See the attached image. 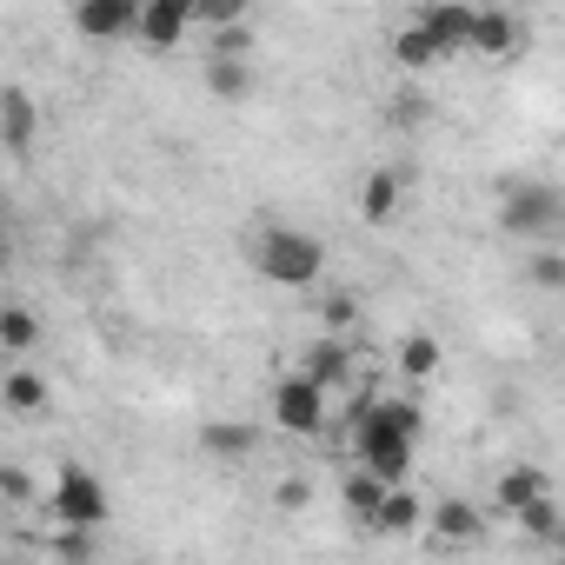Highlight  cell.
<instances>
[{"mask_svg":"<svg viewBox=\"0 0 565 565\" xmlns=\"http://www.w3.org/2000/svg\"><path fill=\"white\" fill-rule=\"evenodd\" d=\"M393 61H399L406 74H426V67H439V54H433V41H426V34H419L413 21H406V28L393 34Z\"/></svg>","mask_w":565,"mask_h":565,"instance_id":"cb8c5ba5","label":"cell"},{"mask_svg":"<svg viewBox=\"0 0 565 565\" xmlns=\"http://www.w3.org/2000/svg\"><path fill=\"white\" fill-rule=\"evenodd\" d=\"M273 505H279V512H307V505H313V486H307L300 472H287V479L273 486Z\"/></svg>","mask_w":565,"mask_h":565,"instance_id":"f1b7e54d","label":"cell"},{"mask_svg":"<svg viewBox=\"0 0 565 565\" xmlns=\"http://www.w3.org/2000/svg\"><path fill=\"white\" fill-rule=\"evenodd\" d=\"M419 525H426L419 492H413V486H386V499H380V512H373V532H366V539H413Z\"/></svg>","mask_w":565,"mask_h":565,"instance_id":"9a60e30c","label":"cell"},{"mask_svg":"<svg viewBox=\"0 0 565 565\" xmlns=\"http://www.w3.org/2000/svg\"><path fill=\"white\" fill-rule=\"evenodd\" d=\"M34 347H41V320H34V307L0 300V353H8V366H14V360H34Z\"/></svg>","mask_w":565,"mask_h":565,"instance_id":"ac0fdd59","label":"cell"},{"mask_svg":"<svg viewBox=\"0 0 565 565\" xmlns=\"http://www.w3.org/2000/svg\"><path fill=\"white\" fill-rule=\"evenodd\" d=\"M320 327H327V340H347L360 327V300L353 294H327L320 300Z\"/></svg>","mask_w":565,"mask_h":565,"instance_id":"4316f807","label":"cell"},{"mask_svg":"<svg viewBox=\"0 0 565 565\" xmlns=\"http://www.w3.org/2000/svg\"><path fill=\"white\" fill-rule=\"evenodd\" d=\"M552 492V472L545 466H532V459H519V466H505L499 479H492V505L512 519L519 505H532V499H545Z\"/></svg>","mask_w":565,"mask_h":565,"instance_id":"5bb4252c","label":"cell"},{"mask_svg":"<svg viewBox=\"0 0 565 565\" xmlns=\"http://www.w3.org/2000/svg\"><path fill=\"white\" fill-rule=\"evenodd\" d=\"M525 279H532L539 294H565V253H558V246H539V253L525 259Z\"/></svg>","mask_w":565,"mask_h":565,"instance_id":"d4e9b609","label":"cell"},{"mask_svg":"<svg viewBox=\"0 0 565 565\" xmlns=\"http://www.w3.org/2000/svg\"><path fill=\"white\" fill-rule=\"evenodd\" d=\"M14 266V220H8V206H0V273Z\"/></svg>","mask_w":565,"mask_h":565,"instance_id":"4dcf8cb0","label":"cell"},{"mask_svg":"<svg viewBox=\"0 0 565 565\" xmlns=\"http://www.w3.org/2000/svg\"><path fill=\"white\" fill-rule=\"evenodd\" d=\"M439 552H472V545H486V505H472V499H439V505H426V525H419Z\"/></svg>","mask_w":565,"mask_h":565,"instance_id":"8992f818","label":"cell"},{"mask_svg":"<svg viewBox=\"0 0 565 565\" xmlns=\"http://www.w3.org/2000/svg\"><path fill=\"white\" fill-rule=\"evenodd\" d=\"M266 419H273L279 433H294V439H320V433L333 426V399H327L320 386H307L300 373H287V380L266 393Z\"/></svg>","mask_w":565,"mask_h":565,"instance_id":"5b68a950","label":"cell"},{"mask_svg":"<svg viewBox=\"0 0 565 565\" xmlns=\"http://www.w3.org/2000/svg\"><path fill=\"white\" fill-rule=\"evenodd\" d=\"M512 525H519L532 545H552V539H558V505H552V492H545V499H532V505H519V512H512Z\"/></svg>","mask_w":565,"mask_h":565,"instance_id":"603a6c76","label":"cell"},{"mask_svg":"<svg viewBox=\"0 0 565 565\" xmlns=\"http://www.w3.org/2000/svg\"><path fill=\"white\" fill-rule=\"evenodd\" d=\"M41 492H34V466H21V459H0V505H34Z\"/></svg>","mask_w":565,"mask_h":565,"instance_id":"484cf974","label":"cell"},{"mask_svg":"<svg viewBox=\"0 0 565 565\" xmlns=\"http://www.w3.org/2000/svg\"><path fill=\"white\" fill-rule=\"evenodd\" d=\"M246 266L266 279V287H320L327 279V239L307 233V226H287V220H253L246 226Z\"/></svg>","mask_w":565,"mask_h":565,"instance_id":"7a4b0ae2","label":"cell"},{"mask_svg":"<svg viewBox=\"0 0 565 565\" xmlns=\"http://www.w3.org/2000/svg\"><path fill=\"white\" fill-rule=\"evenodd\" d=\"M399 206H406V173L399 167H373L366 186H360V220L366 226H393Z\"/></svg>","mask_w":565,"mask_h":565,"instance_id":"4fadbf2b","label":"cell"},{"mask_svg":"<svg viewBox=\"0 0 565 565\" xmlns=\"http://www.w3.org/2000/svg\"><path fill=\"white\" fill-rule=\"evenodd\" d=\"M294 373L333 399L340 386H353V380H360V353H353V340H313V347L300 353V366H294Z\"/></svg>","mask_w":565,"mask_h":565,"instance_id":"52a82bcc","label":"cell"},{"mask_svg":"<svg viewBox=\"0 0 565 565\" xmlns=\"http://www.w3.org/2000/svg\"><path fill=\"white\" fill-rule=\"evenodd\" d=\"M206 61H253V14L206 34Z\"/></svg>","mask_w":565,"mask_h":565,"instance_id":"7402d4cb","label":"cell"},{"mask_svg":"<svg viewBox=\"0 0 565 565\" xmlns=\"http://www.w3.org/2000/svg\"><path fill=\"white\" fill-rule=\"evenodd\" d=\"M519 47H525V21H519V14H505V8H472V41H466V54H479V61H519Z\"/></svg>","mask_w":565,"mask_h":565,"instance_id":"30bf717a","label":"cell"},{"mask_svg":"<svg viewBox=\"0 0 565 565\" xmlns=\"http://www.w3.org/2000/svg\"><path fill=\"white\" fill-rule=\"evenodd\" d=\"M380 499H386V486L373 479V472H347V486H340V505H347V519L360 525V532H373V512H380Z\"/></svg>","mask_w":565,"mask_h":565,"instance_id":"ffe728a7","label":"cell"},{"mask_svg":"<svg viewBox=\"0 0 565 565\" xmlns=\"http://www.w3.org/2000/svg\"><path fill=\"white\" fill-rule=\"evenodd\" d=\"M419 426L426 413L399 393H366L353 406V459L360 472H373L380 486H413V459H419Z\"/></svg>","mask_w":565,"mask_h":565,"instance_id":"6da1fadb","label":"cell"},{"mask_svg":"<svg viewBox=\"0 0 565 565\" xmlns=\"http://www.w3.org/2000/svg\"><path fill=\"white\" fill-rule=\"evenodd\" d=\"M0 406L21 413V419H41V413L54 406L47 373H34V366H8V373H0Z\"/></svg>","mask_w":565,"mask_h":565,"instance_id":"2e32d148","label":"cell"},{"mask_svg":"<svg viewBox=\"0 0 565 565\" xmlns=\"http://www.w3.org/2000/svg\"><path fill=\"white\" fill-rule=\"evenodd\" d=\"M0 373H8V353H0Z\"/></svg>","mask_w":565,"mask_h":565,"instance_id":"1f68e13d","label":"cell"},{"mask_svg":"<svg viewBox=\"0 0 565 565\" xmlns=\"http://www.w3.org/2000/svg\"><path fill=\"white\" fill-rule=\"evenodd\" d=\"M499 226L512 233V239H558V226H565V193L552 186V180H505V193H499Z\"/></svg>","mask_w":565,"mask_h":565,"instance_id":"277c9868","label":"cell"},{"mask_svg":"<svg viewBox=\"0 0 565 565\" xmlns=\"http://www.w3.org/2000/svg\"><path fill=\"white\" fill-rule=\"evenodd\" d=\"M393 120H399V127H406V120H426V100H419V94H399V100H393Z\"/></svg>","mask_w":565,"mask_h":565,"instance_id":"f546056e","label":"cell"},{"mask_svg":"<svg viewBox=\"0 0 565 565\" xmlns=\"http://www.w3.org/2000/svg\"><path fill=\"white\" fill-rule=\"evenodd\" d=\"M200 452L206 459H226V466L233 459H253L259 452V426L253 419H206L200 426Z\"/></svg>","mask_w":565,"mask_h":565,"instance_id":"e0dca14e","label":"cell"},{"mask_svg":"<svg viewBox=\"0 0 565 565\" xmlns=\"http://www.w3.org/2000/svg\"><path fill=\"white\" fill-rule=\"evenodd\" d=\"M47 519L61 525V532H100L107 519H114V492H107V479L94 472V466H81V459H67L61 472H54V486H47Z\"/></svg>","mask_w":565,"mask_h":565,"instance_id":"3957f363","label":"cell"},{"mask_svg":"<svg viewBox=\"0 0 565 565\" xmlns=\"http://www.w3.org/2000/svg\"><path fill=\"white\" fill-rule=\"evenodd\" d=\"M186 34H193V0H147L134 14V41L153 47V54H173Z\"/></svg>","mask_w":565,"mask_h":565,"instance_id":"ba28073f","label":"cell"},{"mask_svg":"<svg viewBox=\"0 0 565 565\" xmlns=\"http://www.w3.org/2000/svg\"><path fill=\"white\" fill-rule=\"evenodd\" d=\"M54 558L61 565H94L100 558V532H54Z\"/></svg>","mask_w":565,"mask_h":565,"instance_id":"83f0119b","label":"cell"},{"mask_svg":"<svg viewBox=\"0 0 565 565\" xmlns=\"http://www.w3.org/2000/svg\"><path fill=\"white\" fill-rule=\"evenodd\" d=\"M134 14H140V0H81L74 34L81 41H134Z\"/></svg>","mask_w":565,"mask_h":565,"instance_id":"8fae6325","label":"cell"},{"mask_svg":"<svg viewBox=\"0 0 565 565\" xmlns=\"http://www.w3.org/2000/svg\"><path fill=\"white\" fill-rule=\"evenodd\" d=\"M200 74H206V94H213V100H226V107H239V100H253V87H259V74H253V61H206Z\"/></svg>","mask_w":565,"mask_h":565,"instance_id":"d6986e66","label":"cell"},{"mask_svg":"<svg viewBox=\"0 0 565 565\" xmlns=\"http://www.w3.org/2000/svg\"><path fill=\"white\" fill-rule=\"evenodd\" d=\"M413 28L433 41L439 61H452V54H466V41H472V8H452V0H446V8H419Z\"/></svg>","mask_w":565,"mask_h":565,"instance_id":"7c38bea8","label":"cell"},{"mask_svg":"<svg viewBox=\"0 0 565 565\" xmlns=\"http://www.w3.org/2000/svg\"><path fill=\"white\" fill-rule=\"evenodd\" d=\"M439 360H446V353H439L433 333H406V340H399V373H406V380H433Z\"/></svg>","mask_w":565,"mask_h":565,"instance_id":"44dd1931","label":"cell"},{"mask_svg":"<svg viewBox=\"0 0 565 565\" xmlns=\"http://www.w3.org/2000/svg\"><path fill=\"white\" fill-rule=\"evenodd\" d=\"M0 147H8L14 160H34V147H41V107H34V94L28 87H0Z\"/></svg>","mask_w":565,"mask_h":565,"instance_id":"9c48e42d","label":"cell"}]
</instances>
